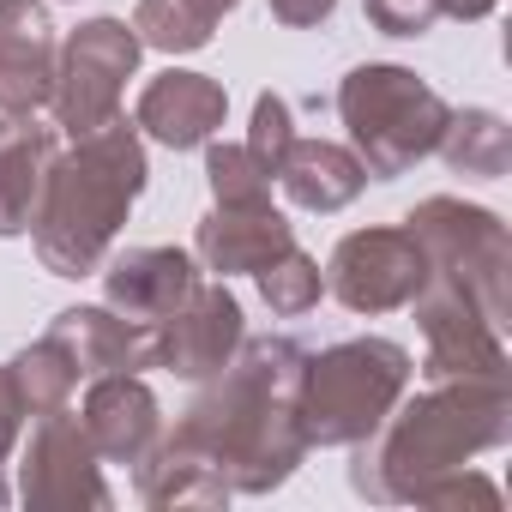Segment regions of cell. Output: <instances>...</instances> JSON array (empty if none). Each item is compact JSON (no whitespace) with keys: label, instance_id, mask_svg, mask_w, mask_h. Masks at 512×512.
<instances>
[{"label":"cell","instance_id":"obj_1","mask_svg":"<svg viewBox=\"0 0 512 512\" xmlns=\"http://www.w3.org/2000/svg\"><path fill=\"white\" fill-rule=\"evenodd\" d=\"M302 344L290 338H241V350L211 374L217 386H205L187 410V422L175 434H187L223 476L235 494H272L278 482L296 476L308 434L296 416V392H302Z\"/></svg>","mask_w":512,"mask_h":512},{"label":"cell","instance_id":"obj_2","mask_svg":"<svg viewBox=\"0 0 512 512\" xmlns=\"http://www.w3.org/2000/svg\"><path fill=\"white\" fill-rule=\"evenodd\" d=\"M512 434V392L506 380H434L416 404L392 410L368 440H356L350 482L356 494L398 506L422 500L428 482L464 470V458L500 446Z\"/></svg>","mask_w":512,"mask_h":512},{"label":"cell","instance_id":"obj_3","mask_svg":"<svg viewBox=\"0 0 512 512\" xmlns=\"http://www.w3.org/2000/svg\"><path fill=\"white\" fill-rule=\"evenodd\" d=\"M145 139L121 115L79 133L67 157L49 163L43 199H37V260L55 278H91L103 272V253L115 229L127 223L133 199L145 193Z\"/></svg>","mask_w":512,"mask_h":512},{"label":"cell","instance_id":"obj_4","mask_svg":"<svg viewBox=\"0 0 512 512\" xmlns=\"http://www.w3.org/2000/svg\"><path fill=\"white\" fill-rule=\"evenodd\" d=\"M410 386V350L392 338H350L302 362L296 416L308 446H356L368 440Z\"/></svg>","mask_w":512,"mask_h":512},{"label":"cell","instance_id":"obj_5","mask_svg":"<svg viewBox=\"0 0 512 512\" xmlns=\"http://www.w3.org/2000/svg\"><path fill=\"white\" fill-rule=\"evenodd\" d=\"M338 115H344L350 145L374 181H392V175L416 169L422 157H434V145L452 121L440 91H428L410 67H386V61H368L338 85Z\"/></svg>","mask_w":512,"mask_h":512},{"label":"cell","instance_id":"obj_6","mask_svg":"<svg viewBox=\"0 0 512 512\" xmlns=\"http://www.w3.org/2000/svg\"><path fill=\"white\" fill-rule=\"evenodd\" d=\"M404 229L416 235V247L428 253V278L464 290L494 326H506V272H512V241L506 223L482 205L464 199H422Z\"/></svg>","mask_w":512,"mask_h":512},{"label":"cell","instance_id":"obj_7","mask_svg":"<svg viewBox=\"0 0 512 512\" xmlns=\"http://www.w3.org/2000/svg\"><path fill=\"white\" fill-rule=\"evenodd\" d=\"M139 55H145V43H139V31L127 19H91V25H79L61 43V61H55V91H49L55 121L73 139L91 133V127H103V121H115L121 115V85L133 79Z\"/></svg>","mask_w":512,"mask_h":512},{"label":"cell","instance_id":"obj_8","mask_svg":"<svg viewBox=\"0 0 512 512\" xmlns=\"http://www.w3.org/2000/svg\"><path fill=\"white\" fill-rule=\"evenodd\" d=\"M428 284V253L416 247L410 229H356L338 241L326 290L350 314H392L410 308Z\"/></svg>","mask_w":512,"mask_h":512},{"label":"cell","instance_id":"obj_9","mask_svg":"<svg viewBox=\"0 0 512 512\" xmlns=\"http://www.w3.org/2000/svg\"><path fill=\"white\" fill-rule=\"evenodd\" d=\"M410 308L428 338V362H422L428 380H506V338H500L506 326H494L464 290L428 278Z\"/></svg>","mask_w":512,"mask_h":512},{"label":"cell","instance_id":"obj_10","mask_svg":"<svg viewBox=\"0 0 512 512\" xmlns=\"http://www.w3.org/2000/svg\"><path fill=\"white\" fill-rule=\"evenodd\" d=\"M19 500L43 512H73V506H109L97 446L73 410H49L31 428L25 464H19Z\"/></svg>","mask_w":512,"mask_h":512},{"label":"cell","instance_id":"obj_11","mask_svg":"<svg viewBox=\"0 0 512 512\" xmlns=\"http://www.w3.org/2000/svg\"><path fill=\"white\" fill-rule=\"evenodd\" d=\"M241 302L223 284H193V296L151 332V368H169L181 380H211L241 350Z\"/></svg>","mask_w":512,"mask_h":512},{"label":"cell","instance_id":"obj_12","mask_svg":"<svg viewBox=\"0 0 512 512\" xmlns=\"http://www.w3.org/2000/svg\"><path fill=\"white\" fill-rule=\"evenodd\" d=\"M55 25L37 0H0V115H37L55 91Z\"/></svg>","mask_w":512,"mask_h":512},{"label":"cell","instance_id":"obj_13","mask_svg":"<svg viewBox=\"0 0 512 512\" xmlns=\"http://www.w3.org/2000/svg\"><path fill=\"white\" fill-rule=\"evenodd\" d=\"M193 284H199V272H193V260L181 247H127L121 260H109V272H103L109 308L121 320L145 326V332H157L193 296Z\"/></svg>","mask_w":512,"mask_h":512},{"label":"cell","instance_id":"obj_14","mask_svg":"<svg viewBox=\"0 0 512 512\" xmlns=\"http://www.w3.org/2000/svg\"><path fill=\"white\" fill-rule=\"evenodd\" d=\"M223 109H229V97H223L217 79L169 67V73H157V79L139 91L133 127H139L145 139L169 145V151H193V145H211V133L223 127Z\"/></svg>","mask_w":512,"mask_h":512},{"label":"cell","instance_id":"obj_15","mask_svg":"<svg viewBox=\"0 0 512 512\" xmlns=\"http://www.w3.org/2000/svg\"><path fill=\"white\" fill-rule=\"evenodd\" d=\"M97 458L109 464H139L157 440H163V416H157V398L139 374H97L91 392H85V410H79Z\"/></svg>","mask_w":512,"mask_h":512},{"label":"cell","instance_id":"obj_16","mask_svg":"<svg viewBox=\"0 0 512 512\" xmlns=\"http://www.w3.org/2000/svg\"><path fill=\"white\" fill-rule=\"evenodd\" d=\"M193 247H199L205 272L235 278V272L272 266L284 247H296V229H290V217H284L272 199H260V205H217V211L199 223Z\"/></svg>","mask_w":512,"mask_h":512},{"label":"cell","instance_id":"obj_17","mask_svg":"<svg viewBox=\"0 0 512 512\" xmlns=\"http://www.w3.org/2000/svg\"><path fill=\"white\" fill-rule=\"evenodd\" d=\"M49 338L67 350L73 374L79 380H97V374H139L151 368V332L121 320L115 308H67Z\"/></svg>","mask_w":512,"mask_h":512},{"label":"cell","instance_id":"obj_18","mask_svg":"<svg viewBox=\"0 0 512 512\" xmlns=\"http://www.w3.org/2000/svg\"><path fill=\"white\" fill-rule=\"evenodd\" d=\"M49 163H55V127H43L37 115L0 121V235L31 229Z\"/></svg>","mask_w":512,"mask_h":512},{"label":"cell","instance_id":"obj_19","mask_svg":"<svg viewBox=\"0 0 512 512\" xmlns=\"http://www.w3.org/2000/svg\"><path fill=\"white\" fill-rule=\"evenodd\" d=\"M272 181L290 193V205H302V211H344L362 187H368V169H362V157L356 151H344V145H332V139H290V151L278 157V169H272Z\"/></svg>","mask_w":512,"mask_h":512},{"label":"cell","instance_id":"obj_20","mask_svg":"<svg viewBox=\"0 0 512 512\" xmlns=\"http://www.w3.org/2000/svg\"><path fill=\"white\" fill-rule=\"evenodd\" d=\"M133 470H139V500L145 506H223L235 494L229 476L187 434H163Z\"/></svg>","mask_w":512,"mask_h":512},{"label":"cell","instance_id":"obj_21","mask_svg":"<svg viewBox=\"0 0 512 512\" xmlns=\"http://www.w3.org/2000/svg\"><path fill=\"white\" fill-rule=\"evenodd\" d=\"M458 175H476V181H500L506 163H512V127L488 109H464L446 121L440 145H434Z\"/></svg>","mask_w":512,"mask_h":512},{"label":"cell","instance_id":"obj_22","mask_svg":"<svg viewBox=\"0 0 512 512\" xmlns=\"http://www.w3.org/2000/svg\"><path fill=\"white\" fill-rule=\"evenodd\" d=\"M7 374H13V386H19L25 416L67 410V398H73V386H79V374H73V362H67V350H61L55 338H43V344L19 350V356L7 362Z\"/></svg>","mask_w":512,"mask_h":512},{"label":"cell","instance_id":"obj_23","mask_svg":"<svg viewBox=\"0 0 512 512\" xmlns=\"http://www.w3.org/2000/svg\"><path fill=\"white\" fill-rule=\"evenodd\" d=\"M133 31L145 49H163V55H193L211 43L217 19H205L193 0H139L133 7Z\"/></svg>","mask_w":512,"mask_h":512},{"label":"cell","instance_id":"obj_24","mask_svg":"<svg viewBox=\"0 0 512 512\" xmlns=\"http://www.w3.org/2000/svg\"><path fill=\"white\" fill-rule=\"evenodd\" d=\"M253 278H260V296H266V308H272V314H284V320L308 314V308L326 296V278H320V266L308 260L302 247H284L278 260H272V266H260Z\"/></svg>","mask_w":512,"mask_h":512},{"label":"cell","instance_id":"obj_25","mask_svg":"<svg viewBox=\"0 0 512 512\" xmlns=\"http://www.w3.org/2000/svg\"><path fill=\"white\" fill-rule=\"evenodd\" d=\"M205 175H211L217 205H260V199H272V169L247 145H211L205 151Z\"/></svg>","mask_w":512,"mask_h":512},{"label":"cell","instance_id":"obj_26","mask_svg":"<svg viewBox=\"0 0 512 512\" xmlns=\"http://www.w3.org/2000/svg\"><path fill=\"white\" fill-rule=\"evenodd\" d=\"M290 139H296V121H290V103L278 97V91H266L260 103H253V127H247V151L260 157L266 169H278V157L290 151Z\"/></svg>","mask_w":512,"mask_h":512},{"label":"cell","instance_id":"obj_27","mask_svg":"<svg viewBox=\"0 0 512 512\" xmlns=\"http://www.w3.org/2000/svg\"><path fill=\"white\" fill-rule=\"evenodd\" d=\"M362 7H368V25L386 37H428L440 19V0H362Z\"/></svg>","mask_w":512,"mask_h":512},{"label":"cell","instance_id":"obj_28","mask_svg":"<svg viewBox=\"0 0 512 512\" xmlns=\"http://www.w3.org/2000/svg\"><path fill=\"white\" fill-rule=\"evenodd\" d=\"M464 500H476V506H488V512H494V506H500V488H494V482H482V476H470V470H452V476L428 482L416 506H464Z\"/></svg>","mask_w":512,"mask_h":512},{"label":"cell","instance_id":"obj_29","mask_svg":"<svg viewBox=\"0 0 512 512\" xmlns=\"http://www.w3.org/2000/svg\"><path fill=\"white\" fill-rule=\"evenodd\" d=\"M19 422H25V404H19V386H13V374L0 368V470H7V458H13V446H19ZM13 500V488H7V476H0V506Z\"/></svg>","mask_w":512,"mask_h":512},{"label":"cell","instance_id":"obj_30","mask_svg":"<svg viewBox=\"0 0 512 512\" xmlns=\"http://www.w3.org/2000/svg\"><path fill=\"white\" fill-rule=\"evenodd\" d=\"M338 13V0H272V19L290 25V31H308V25H326Z\"/></svg>","mask_w":512,"mask_h":512},{"label":"cell","instance_id":"obj_31","mask_svg":"<svg viewBox=\"0 0 512 512\" xmlns=\"http://www.w3.org/2000/svg\"><path fill=\"white\" fill-rule=\"evenodd\" d=\"M500 7V0H440V13H452V19H488Z\"/></svg>","mask_w":512,"mask_h":512},{"label":"cell","instance_id":"obj_32","mask_svg":"<svg viewBox=\"0 0 512 512\" xmlns=\"http://www.w3.org/2000/svg\"><path fill=\"white\" fill-rule=\"evenodd\" d=\"M193 7H199L205 19H223V13H235V0H193Z\"/></svg>","mask_w":512,"mask_h":512}]
</instances>
